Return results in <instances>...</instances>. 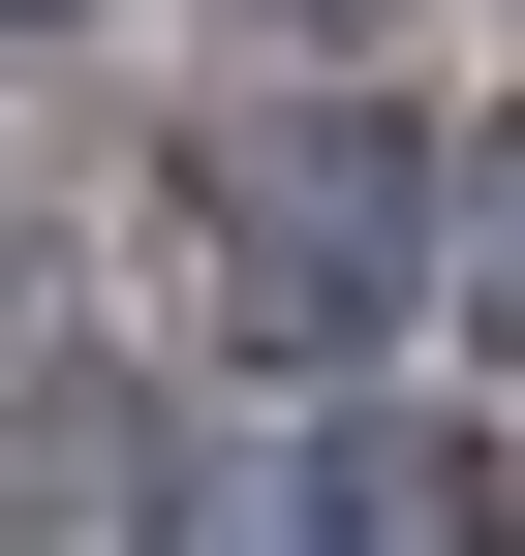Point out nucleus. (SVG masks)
Wrapping results in <instances>:
<instances>
[{
  "label": "nucleus",
  "instance_id": "obj_3",
  "mask_svg": "<svg viewBox=\"0 0 525 556\" xmlns=\"http://www.w3.org/2000/svg\"><path fill=\"white\" fill-rule=\"evenodd\" d=\"M464 278H495V340H525V155H495V248H464Z\"/></svg>",
  "mask_w": 525,
  "mask_h": 556
},
{
  "label": "nucleus",
  "instance_id": "obj_4",
  "mask_svg": "<svg viewBox=\"0 0 525 556\" xmlns=\"http://www.w3.org/2000/svg\"><path fill=\"white\" fill-rule=\"evenodd\" d=\"M309 31H341V0H309Z\"/></svg>",
  "mask_w": 525,
  "mask_h": 556
},
{
  "label": "nucleus",
  "instance_id": "obj_2",
  "mask_svg": "<svg viewBox=\"0 0 525 556\" xmlns=\"http://www.w3.org/2000/svg\"><path fill=\"white\" fill-rule=\"evenodd\" d=\"M279 556H525L495 433H433V402H341V433L279 464Z\"/></svg>",
  "mask_w": 525,
  "mask_h": 556
},
{
  "label": "nucleus",
  "instance_id": "obj_1",
  "mask_svg": "<svg viewBox=\"0 0 525 556\" xmlns=\"http://www.w3.org/2000/svg\"><path fill=\"white\" fill-rule=\"evenodd\" d=\"M185 248H217V340L247 371H371L402 278H433V155L371 93H247V124H185Z\"/></svg>",
  "mask_w": 525,
  "mask_h": 556
}]
</instances>
